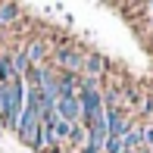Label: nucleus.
<instances>
[{
	"label": "nucleus",
	"instance_id": "1",
	"mask_svg": "<svg viewBox=\"0 0 153 153\" xmlns=\"http://www.w3.org/2000/svg\"><path fill=\"white\" fill-rule=\"evenodd\" d=\"M53 62H56V72L81 75V69H85V50L69 47V44H59L56 50H53Z\"/></svg>",
	"mask_w": 153,
	"mask_h": 153
},
{
	"label": "nucleus",
	"instance_id": "2",
	"mask_svg": "<svg viewBox=\"0 0 153 153\" xmlns=\"http://www.w3.org/2000/svg\"><path fill=\"white\" fill-rule=\"evenodd\" d=\"M78 106H81V125L94 122L97 116L106 113V106H103V91L100 88H81L78 91Z\"/></svg>",
	"mask_w": 153,
	"mask_h": 153
},
{
	"label": "nucleus",
	"instance_id": "3",
	"mask_svg": "<svg viewBox=\"0 0 153 153\" xmlns=\"http://www.w3.org/2000/svg\"><path fill=\"white\" fill-rule=\"evenodd\" d=\"M56 119L69 122V125H81V106H78V97H56Z\"/></svg>",
	"mask_w": 153,
	"mask_h": 153
},
{
	"label": "nucleus",
	"instance_id": "4",
	"mask_svg": "<svg viewBox=\"0 0 153 153\" xmlns=\"http://www.w3.org/2000/svg\"><path fill=\"white\" fill-rule=\"evenodd\" d=\"M131 125H134V119L125 109H106V134L109 137H122Z\"/></svg>",
	"mask_w": 153,
	"mask_h": 153
},
{
	"label": "nucleus",
	"instance_id": "5",
	"mask_svg": "<svg viewBox=\"0 0 153 153\" xmlns=\"http://www.w3.org/2000/svg\"><path fill=\"white\" fill-rule=\"evenodd\" d=\"M22 53L28 56V62H31V66H44V62H47V56H50V47H47V41L31 38V41H25Z\"/></svg>",
	"mask_w": 153,
	"mask_h": 153
},
{
	"label": "nucleus",
	"instance_id": "6",
	"mask_svg": "<svg viewBox=\"0 0 153 153\" xmlns=\"http://www.w3.org/2000/svg\"><path fill=\"white\" fill-rule=\"evenodd\" d=\"M81 91V75L56 72V97H78Z\"/></svg>",
	"mask_w": 153,
	"mask_h": 153
},
{
	"label": "nucleus",
	"instance_id": "7",
	"mask_svg": "<svg viewBox=\"0 0 153 153\" xmlns=\"http://www.w3.org/2000/svg\"><path fill=\"white\" fill-rule=\"evenodd\" d=\"M106 69H109V62L103 53H85V69H81V75H88V78H100V75H106Z\"/></svg>",
	"mask_w": 153,
	"mask_h": 153
},
{
	"label": "nucleus",
	"instance_id": "8",
	"mask_svg": "<svg viewBox=\"0 0 153 153\" xmlns=\"http://www.w3.org/2000/svg\"><path fill=\"white\" fill-rule=\"evenodd\" d=\"M122 147H125V150H144V134H141V125H131V128L122 134Z\"/></svg>",
	"mask_w": 153,
	"mask_h": 153
},
{
	"label": "nucleus",
	"instance_id": "9",
	"mask_svg": "<svg viewBox=\"0 0 153 153\" xmlns=\"http://www.w3.org/2000/svg\"><path fill=\"white\" fill-rule=\"evenodd\" d=\"M16 81V69H13V53L3 50L0 53V85H10Z\"/></svg>",
	"mask_w": 153,
	"mask_h": 153
},
{
	"label": "nucleus",
	"instance_id": "10",
	"mask_svg": "<svg viewBox=\"0 0 153 153\" xmlns=\"http://www.w3.org/2000/svg\"><path fill=\"white\" fill-rule=\"evenodd\" d=\"M19 13H22V6L19 3H0V28H6V25H13V22H19Z\"/></svg>",
	"mask_w": 153,
	"mask_h": 153
},
{
	"label": "nucleus",
	"instance_id": "11",
	"mask_svg": "<svg viewBox=\"0 0 153 153\" xmlns=\"http://www.w3.org/2000/svg\"><path fill=\"white\" fill-rule=\"evenodd\" d=\"M13 69H16V78H25V75H28V69H31V62H28V56L22 53V47L13 53Z\"/></svg>",
	"mask_w": 153,
	"mask_h": 153
},
{
	"label": "nucleus",
	"instance_id": "12",
	"mask_svg": "<svg viewBox=\"0 0 153 153\" xmlns=\"http://www.w3.org/2000/svg\"><path fill=\"white\" fill-rule=\"evenodd\" d=\"M50 131H53V141L62 144V141H69V131H72V125H69V122H62V119H56V122L50 125Z\"/></svg>",
	"mask_w": 153,
	"mask_h": 153
},
{
	"label": "nucleus",
	"instance_id": "13",
	"mask_svg": "<svg viewBox=\"0 0 153 153\" xmlns=\"http://www.w3.org/2000/svg\"><path fill=\"white\" fill-rule=\"evenodd\" d=\"M69 144L85 147V125H72V131H69Z\"/></svg>",
	"mask_w": 153,
	"mask_h": 153
},
{
	"label": "nucleus",
	"instance_id": "14",
	"mask_svg": "<svg viewBox=\"0 0 153 153\" xmlns=\"http://www.w3.org/2000/svg\"><path fill=\"white\" fill-rule=\"evenodd\" d=\"M141 134H144V150L153 147V125H141Z\"/></svg>",
	"mask_w": 153,
	"mask_h": 153
},
{
	"label": "nucleus",
	"instance_id": "15",
	"mask_svg": "<svg viewBox=\"0 0 153 153\" xmlns=\"http://www.w3.org/2000/svg\"><path fill=\"white\" fill-rule=\"evenodd\" d=\"M141 113H144V116H150V119H153V94L147 97V100H144V106H141Z\"/></svg>",
	"mask_w": 153,
	"mask_h": 153
},
{
	"label": "nucleus",
	"instance_id": "16",
	"mask_svg": "<svg viewBox=\"0 0 153 153\" xmlns=\"http://www.w3.org/2000/svg\"><path fill=\"white\" fill-rule=\"evenodd\" d=\"M3 109H6V94H3V85H0V119H3Z\"/></svg>",
	"mask_w": 153,
	"mask_h": 153
},
{
	"label": "nucleus",
	"instance_id": "17",
	"mask_svg": "<svg viewBox=\"0 0 153 153\" xmlns=\"http://www.w3.org/2000/svg\"><path fill=\"white\" fill-rule=\"evenodd\" d=\"M81 153H94V150H88V147H81Z\"/></svg>",
	"mask_w": 153,
	"mask_h": 153
},
{
	"label": "nucleus",
	"instance_id": "18",
	"mask_svg": "<svg viewBox=\"0 0 153 153\" xmlns=\"http://www.w3.org/2000/svg\"><path fill=\"white\" fill-rule=\"evenodd\" d=\"M125 153H141V150H125Z\"/></svg>",
	"mask_w": 153,
	"mask_h": 153
},
{
	"label": "nucleus",
	"instance_id": "19",
	"mask_svg": "<svg viewBox=\"0 0 153 153\" xmlns=\"http://www.w3.org/2000/svg\"><path fill=\"white\" fill-rule=\"evenodd\" d=\"M141 153H150V150H141Z\"/></svg>",
	"mask_w": 153,
	"mask_h": 153
},
{
	"label": "nucleus",
	"instance_id": "20",
	"mask_svg": "<svg viewBox=\"0 0 153 153\" xmlns=\"http://www.w3.org/2000/svg\"><path fill=\"white\" fill-rule=\"evenodd\" d=\"M150 153H153V147H150Z\"/></svg>",
	"mask_w": 153,
	"mask_h": 153
}]
</instances>
